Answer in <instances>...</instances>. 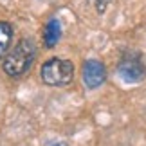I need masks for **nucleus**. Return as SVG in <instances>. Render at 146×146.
I'll return each mask as SVG.
<instances>
[{"instance_id": "f257e3e1", "label": "nucleus", "mask_w": 146, "mask_h": 146, "mask_svg": "<svg viewBox=\"0 0 146 146\" xmlns=\"http://www.w3.org/2000/svg\"><path fill=\"white\" fill-rule=\"evenodd\" d=\"M35 43H33L29 38H24V40L18 42L11 52L4 58V72L11 78L22 76L24 72H27V69L31 67L33 60H35Z\"/></svg>"}, {"instance_id": "39448f33", "label": "nucleus", "mask_w": 146, "mask_h": 146, "mask_svg": "<svg viewBox=\"0 0 146 146\" xmlns=\"http://www.w3.org/2000/svg\"><path fill=\"white\" fill-rule=\"evenodd\" d=\"M60 36H61V25L56 18H52L45 25V31H43V43H45V47H54L58 43Z\"/></svg>"}, {"instance_id": "423d86ee", "label": "nucleus", "mask_w": 146, "mask_h": 146, "mask_svg": "<svg viewBox=\"0 0 146 146\" xmlns=\"http://www.w3.org/2000/svg\"><path fill=\"white\" fill-rule=\"evenodd\" d=\"M13 40V27L7 22H0V58L5 56Z\"/></svg>"}, {"instance_id": "7ed1b4c3", "label": "nucleus", "mask_w": 146, "mask_h": 146, "mask_svg": "<svg viewBox=\"0 0 146 146\" xmlns=\"http://www.w3.org/2000/svg\"><path fill=\"white\" fill-rule=\"evenodd\" d=\"M117 72H119V76L128 83H137V81L144 80V76H146V69L143 65V60H141V56H137V54L123 56L119 65H117Z\"/></svg>"}, {"instance_id": "20e7f679", "label": "nucleus", "mask_w": 146, "mask_h": 146, "mask_svg": "<svg viewBox=\"0 0 146 146\" xmlns=\"http://www.w3.org/2000/svg\"><path fill=\"white\" fill-rule=\"evenodd\" d=\"M106 80V69L99 60H87L83 63V81L88 88H98Z\"/></svg>"}, {"instance_id": "f03ea898", "label": "nucleus", "mask_w": 146, "mask_h": 146, "mask_svg": "<svg viewBox=\"0 0 146 146\" xmlns=\"http://www.w3.org/2000/svg\"><path fill=\"white\" fill-rule=\"evenodd\" d=\"M42 80L50 87H63L69 85L74 78V65L69 60L50 58L42 65Z\"/></svg>"}, {"instance_id": "0eeeda50", "label": "nucleus", "mask_w": 146, "mask_h": 146, "mask_svg": "<svg viewBox=\"0 0 146 146\" xmlns=\"http://www.w3.org/2000/svg\"><path fill=\"white\" fill-rule=\"evenodd\" d=\"M94 4H96L99 13H105V7H106V4H108V0H94Z\"/></svg>"}, {"instance_id": "6e6552de", "label": "nucleus", "mask_w": 146, "mask_h": 146, "mask_svg": "<svg viewBox=\"0 0 146 146\" xmlns=\"http://www.w3.org/2000/svg\"><path fill=\"white\" fill-rule=\"evenodd\" d=\"M47 146H69V144L63 143V141H54V143H49Z\"/></svg>"}]
</instances>
